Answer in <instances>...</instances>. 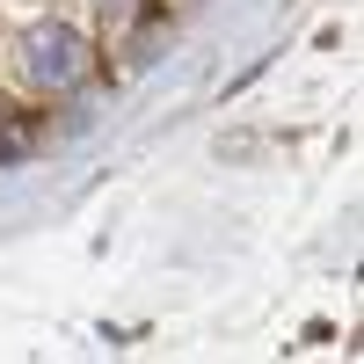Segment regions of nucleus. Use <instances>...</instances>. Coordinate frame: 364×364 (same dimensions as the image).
<instances>
[{
    "mask_svg": "<svg viewBox=\"0 0 364 364\" xmlns=\"http://www.w3.org/2000/svg\"><path fill=\"white\" fill-rule=\"evenodd\" d=\"M22 66H29V80H37V87H73L80 66H87V51H80L73 29L44 22V29H29V37H22Z\"/></svg>",
    "mask_w": 364,
    "mask_h": 364,
    "instance_id": "f257e3e1",
    "label": "nucleus"
},
{
    "mask_svg": "<svg viewBox=\"0 0 364 364\" xmlns=\"http://www.w3.org/2000/svg\"><path fill=\"white\" fill-rule=\"evenodd\" d=\"M109 15H117V22H124V15H132V0H109Z\"/></svg>",
    "mask_w": 364,
    "mask_h": 364,
    "instance_id": "f03ea898",
    "label": "nucleus"
}]
</instances>
